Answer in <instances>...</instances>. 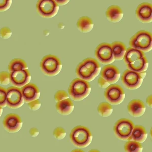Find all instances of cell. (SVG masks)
<instances>
[{
	"label": "cell",
	"mask_w": 152,
	"mask_h": 152,
	"mask_svg": "<svg viewBox=\"0 0 152 152\" xmlns=\"http://www.w3.org/2000/svg\"><path fill=\"white\" fill-rule=\"evenodd\" d=\"M123 60L128 70L139 74L146 72L149 66L145 53L131 47L127 49Z\"/></svg>",
	"instance_id": "1"
},
{
	"label": "cell",
	"mask_w": 152,
	"mask_h": 152,
	"mask_svg": "<svg viewBox=\"0 0 152 152\" xmlns=\"http://www.w3.org/2000/svg\"><path fill=\"white\" fill-rule=\"evenodd\" d=\"M101 67L99 62L93 58H87L76 67L77 78L85 81H92L99 74Z\"/></svg>",
	"instance_id": "2"
},
{
	"label": "cell",
	"mask_w": 152,
	"mask_h": 152,
	"mask_svg": "<svg viewBox=\"0 0 152 152\" xmlns=\"http://www.w3.org/2000/svg\"><path fill=\"white\" fill-rule=\"evenodd\" d=\"M69 138L73 145L78 148H85L90 145L92 140V135L87 127L77 126L72 130Z\"/></svg>",
	"instance_id": "3"
},
{
	"label": "cell",
	"mask_w": 152,
	"mask_h": 152,
	"mask_svg": "<svg viewBox=\"0 0 152 152\" xmlns=\"http://www.w3.org/2000/svg\"><path fill=\"white\" fill-rule=\"evenodd\" d=\"M91 86L88 82L76 78L71 82L68 88V93L71 99L74 101H81L89 95Z\"/></svg>",
	"instance_id": "4"
},
{
	"label": "cell",
	"mask_w": 152,
	"mask_h": 152,
	"mask_svg": "<svg viewBox=\"0 0 152 152\" xmlns=\"http://www.w3.org/2000/svg\"><path fill=\"white\" fill-rule=\"evenodd\" d=\"M129 45L143 53L150 52L152 49V34L144 30L138 31L130 39Z\"/></svg>",
	"instance_id": "5"
},
{
	"label": "cell",
	"mask_w": 152,
	"mask_h": 152,
	"mask_svg": "<svg viewBox=\"0 0 152 152\" xmlns=\"http://www.w3.org/2000/svg\"><path fill=\"white\" fill-rule=\"evenodd\" d=\"M42 72L46 76H56L62 69V64L59 58L54 55H47L42 59L40 64Z\"/></svg>",
	"instance_id": "6"
},
{
	"label": "cell",
	"mask_w": 152,
	"mask_h": 152,
	"mask_svg": "<svg viewBox=\"0 0 152 152\" xmlns=\"http://www.w3.org/2000/svg\"><path fill=\"white\" fill-rule=\"evenodd\" d=\"M135 125L130 120L123 118L116 122L114 127L115 135L118 139L127 141L132 134Z\"/></svg>",
	"instance_id": "7"
},
{
	"label": "cell",
	"mask_w": 152,
	"mask_h": 152,
	"mask_svg": "<svg viewBox=\"0 0 152 152\" xmlns=\"http://www.w3.org/2000/svg\"><path fill=\"white\" fill-rule=\"evenodd\" d=\"M36 10L42 18H51L57 14L59 6L54 0H39L37 3Z\"/></svg>",
	"instance_id": "8"
},
{
	"label": "cell",
	"mask_w": 152,
	"mask_h": 152,
	"mask_svg": "<svg viewBox=\"0 0 152 152\" xmlns=\"http://www.w3.org/2000/svg\"><path fill=\"white\" fill-rule=\"evenodd\" d=\"M104 96L107 103L112 105H118L124 100L125 94L121 86L112 84L105 89Z\"/></svg>",
	"instance_id": "9"
},
{
	"label": "cell",
	"mask_w": 152,
	"mask_h": 152,
	"mask_svg": "<svg viewBox=\"0 0 152 152\" xmlns=\"http://www.w3.org/2000/svg\"><path fill=\"white\" fill-rule=\"evenodd\" d=\"M95 56L98 62L105 66L115 61L111 45L107 43H102L97 46L95 49Z\"/></svg>",
	"instance_id": "10"
},
{
	"label": "cell",
	"mask_w": 152,
	"mask_h": 152,
	"mask_svg": "<svg viewBox=\"0 0 152 152\" xmlns=\"http://www.w3.org/2000/svg\"><path fill=\"white\" fill-rule=\"evenodd\" d=\"M7 89L6 103L7 107L10 109H17L24 104L21 88L10 86Z\"/></svg>",
	"instance_id": "11"
},
{
	"label": "cell",
	"mask_w": 152,
	"mask_h": 152,
	"mask_svg": "<svg viewBox=\"0 0 152 152\" xmlns=\"http://www.w3.org/2000/svg\"><path fill=\"white\" fill-rule=\"evenodd\" d=\"M121 81L127 89L135 90L141 86L143 82V78L139 73L127 69L122 75Z\"/></svg>",
	"instance_id": "12"
},
{
	"label": "cell",
	"mask_w": 152,
	"mask_h": 152,
	"mask_svg": "<svg viewBox=\"0 0 152 152\" xmlns=\"http://www.w3.org/2000/svg\"><path fill=\"white\" fill-rule=\"evenodd\" d=\"M10 74V82L12 86L21 88L29 83L31 80V75L28 69L16 71Z\"/></svg>",
	"instance_id": "13"
},
{
	"label": "cell",
	"mask_w": 152,
	"mask_h": 152,
	"mask_svg": "<svg viewBox=\"0 0 152 152\" xmlns=\"http://www.w3.org/2000/svg\"><path fill=\"white\" fill-rule=\"evenodd\" d=\"M4 128L9 133H16L19 132L23 126V121L18 114H8L3 121Z\"/></svg>",
	"instance_id": "14"
},
{
	"label": "cell",
	"mask_w": 152,
	"mask_h": 152,
	"mask_svg": "<svg viewBox=\"0 0 152 152\" xmlns=\"http://www.w3.org/2000/svg\"><path fill=\"white\" fill-rule=\"evenodd\" d=\"M101 77L111 85L117 83L120 78V72L118 67L114 65L109 64L103 67L100 71Z\"/></svg>",
	"instance_id": "15"
},
{
	"label": "cell",
	"mask_w": 152,
	"mask_h": 152,
	"mask_svg": "<svg viewBox=\"0 0 152 152\" xmlns=\"http://www.w3.org/2000/svg\"><path fill=\"white\" fill-rule=\"evenodd\" d=\"M137 19L143 23L152 21V6L149 3H142L137 6L135 11Z\"/></svg>",
	"instance_id": "16"
},
{
	"label": "cell",
	"mask_w": 152,
	"mask_h": 152,
	"mask_svg": "<svg viewBox=\"0 0 152 152\" xmlns=\"http://www.w3.org/2000/svg\"><path fill=\"white\" fill-rule=\"evenodd\" d=\"M24 102L28 104L38 100L40 96V91L38 87L33 83H28L21 88Z\"/></svg>",
	"instance_id": "17"
},
{
	"label": "cell",
	"mask_w": 152,
	"mask_h": 152,
	"mask_svg": "<svg viewBox=\"0 0 152 152\" xmlns=\"http://www.w3.org/2000/svg\"><path fill=\"white\" fill-rule=\"evenodd\" d=\"M145 104L140 99H133L127 105L129 114L134 117H140L142 116L145 111Z\"/></svg>",
	"instance_id": "18"
},
{
	"label": "cell",
	"mask_w": 152,
	"mask_h": 152,
	"mask_svg": "<svg viewBox=\"0 0 152 152\" xmlns=\"http://www.w3.org/2000/svg\"><path fill=\"white\" fill-rule=\"evenodd\" d=\"M105 14L107 20L111 23H118L123 17V11L119 6L117 5H112L108 7Z\"/></svg>",
	"instance_id": "19"
},
{
	"label": "cell",
	"mask_w": 152,
	"mask_h": 152,
	"mask_svg": "<svg viewBox=\"0 0 152 152\" xmlns=\"http://www.w3.org/2000/svg\"><path fill=\"white\" fill-rule=\"evenodd\" d=\"M148 133L145 128L141 125H135L132 134L127 141H134L142 143L147 140Z\"/></svg>",
	"instance_id": "20"
},
{
	"label": "cell",
	"mask_w": 152,
	"mask_h": 152,
	"mask_svg": "<svg viewBox=\"0 0 152 152\" xmlns=\"http://www.w3.org/2000/svg\"><path fill=\"white\" fill-rule=\"evenodd\" d=\"M56 109L59 114L66 116L71 114L74 109V104L71 99H67L56 102Z\"/></svg>",
	"instance_id": "21"
},
{
	"label": "cell",
	"mask_w": 152,
	"mask_h": 152,
	"mask_svg": "<svg viewBox=\"0 0 152 152\" xmlns=\"http://www.w3.org/2000/svg\"><path fill=\"white\" fill-rule=\"evenodd\" d=\"M111 45L115 61H121L123 59L127 50L124 44L121 42L115 41L113 42Z\"/></svg>",
	"instance_id": "22"
},
{
	"label": "cell",
	"mask_w": 152,
	"mask_h": 152,
	"mask_svg": "<svg viewBox=\"0 0 152 152\" xmlns=\"http://www.w3.org/2000/svg\"><path fill=\"white\" fill-rule=\"evenodd\" d=\"M94 23L90 18L83 16L80 18L77 23V27L80 31L86 33L90 32L93 29Z\"/></svg>",
	"instance_id": "23"
},
{
	"label": "cell",
	"mask_w": 152,
	"mask_h": 152,
	"mask_svg": "<svg viewBox=\"0 0 152 152\" xmlns=\"http://www.w3.org/2000/svg\"><path fill=\"white\" fill-rule=\"evenodd\" d=\"M8 69L9 73H12L16 71L28 69V65L26 62L20 58H15L11 61L8 65Z\"/></svg>",
	"instance_id": "24"
},
{
	"label": "cell",
	"mask_w": 152,
	"mask_h": 152,
	"mask_svg": "<svg viewBox=\"0 0 152 152\" xmlns=\"http://www.w3.org/2000/svg\"><path fill=\"white\" fill-rule=\"evenodd\" d=\"M98 112L100 116L103 117H107L112 113V107L107 102H103L99 104L97 108Z\"/></svg>",
	"instance_id": "25"
},
{
	"label": "cell",
	"mask_w": 152,
	"mask_h": 152,
	"mask_svg": "<svg viewBox=\"0 0 152 152\" xmlns=\"http://www.w3.org/2000/svg\"><path fill=\"white\" fill-rule=\"evenodd\" d=\"M142 149L141 143L134 141H127L124 145L125 152H142Z\"/></svg>",
	"instance_id": "26"
},
{
	"label": "cell",
	"mask_w": 152,
	"mask_h": 152,
	"mask_svg": "<svg viewBox=\"0 0 152 152\" xmlns=\"http://www.w3.org/2000/svg\"><path fill=\"white\" fill-rule=\"evenodd\" d=\"M53 134L54 137L56 139L59 140H61L66 137V130L62 127H59L54 130Z\"/></svg>",
	"instance_id": "27"
},
{
	"label": "cell",
	"mask_w": 152,
	"mask_h": 152,
	"mask_svg": "<svg viewBox=\"0 0 152 152\" xmlns=\"http://www.w3.org/2000/svg\"><path fill=\"white\" fill-rule=\"evenodd\" d=\"M6 97L7 89L0 86V107L2 108L7 107Z\"/></svg>",
	"instance_id": "28"
},
{
	"label": "cell",
	"mask_w": 152,
	"mask_h": 152,
	"mask_svg": "<svg viewBox=\"0 0 152 152\" xmlns=\"http://www.w3.org/2000/svg\"><path fill=\"white\" fill-rule=\"evenodd\" d=\"M10 82V74L5 71L0 72V84L2 85H7Z\"/></svg>",
	"instance_id": "29"
},
{
	"label": "cell",
	"mask_w": 152,
	"mask_h": 152,
	"mask_svg": "<svg viewBox=\"0 0 152 152\" xmlns=\"http://www.w3.org/2000/svg\"><path fill=\"white\" fill-rule=\"evenodd\" d=\"M67 99H69V95L64 90H59L54 95V99L56 102Z\"/></svg>",
	"instance_id": "30"
},
{
	"label": "cell",
	"mask_w": 152,
	"mask_h": 152,
	"mask_svg": "<svg viewBox=\"0 0 152 152\" xmlns=\"http://www.w3.org/2000/svg\"><path fill=\"white\" fill-rule=\"evenodd\" d=\"M12 35V31L8 27L4 26L0 29V37L3 39H8Z\"/></svg>",
	"instance_id": "31"
},
{
	"label": "cell",
	"mask_w": 152,
	"mask_h": 152,
	"mask_svg": "<svg viewBox=\"0 0 152 152\" xmlns=\"http://www.w3.org/2000/svg\"><path fill=\"white\" fill-rule=\"evenodd\" d=\"M12 3L11 0H0V12H4L8 10Z\"/></svg>",
	"instance_id": "32"
},
{
	"label": "cell",
	"mask_w": 152,
	"mask_h": 152,
	"mask_svg": "<svg viewBox=\"0 0 152 152\" xmlns=\"http://www.w3.org/2000/svg\"><path fill=\"white\" fill-rule=\"evenodd\" d=\"M28 105L29 109H31L32 111H37L40 109L41 104L38 99L28 103Z\"/></svg>",
	"instance_id": "33"
},
{
	"label": "cell",
	"mask_w": 152,
	"mask_h": 152,
	"mask_svg": "<svg viewBox=\"0 0 152 152\" xmlns=\"http://www.w3.org/2000/svg\"><path fill=\"white\" fill-rule=\"evenodd\" d=\"M98 84L100 88H104V89H106L111 85L107 81H106L105 80L103 79L101 77L100 78H99V80H98Z\"/></svg>",
	"instance_id": "34"
},
{
	"label": "cell",
	"mask_w": 152,
	"mask_h": 152,
	"mask_svg": "<svg viewBox=\"0 0 152 152\" xmlns=\"http://www.w3.org/2000/svg\"><path fill=\"white\" fill-rule=\"evenodd\" d=\"M29 133L31 137H36L39 134V132L37 128L33 127L29 130Z\"/></svg>",
	"instance_id": "35"
},
{
	"label": "cell",
	"mask_w": 152,
	"mask_h": 152,
	"mask_svg": "<svg viewBox=\"0 0 152 152\" xmlns=\"http://www.w3.org/2000/svg\"><path fill=\"white\" fill-rule=\"evenodd\" d=\"M146 103H147V105H148L149 107H152V95H149V96L147 97V99H146Z\"/></svg>",
	"instance_id": "36"
},
{
	"label": "cell",
	"mask_w": 152,
	"mask_h": 152,
	"mask_svg": "<svg viewBox=\"0 0 152 152\" xmlns=\"http://www.w3.org/2000/svg\"><path fill=\"white\" fill-rule=\"evenodd\" d=\"M56 3L57 4L58 6H63L66 5V4H67L68 2H69V0L67 1H55Z\"/></svg>",
	"instance_id": "37"
},
{
	"label": "cell",
	"mask_w": 152,
	"mask_h": 152,
	"mask_svg": "<svg viewBox=\"0 0 152 152\" xmlns=\"http://www.w3.org/2000/svg\"><path fill=\"white\" fill-rule=\"evenodd\" d=\"M71 152H84V151L81 150V149H75Z\"/></svg>",
	"instance_id": "38"
},
{
	"label": "cell",
	"mask_w": 152,
	"mask_h": 152,
	"mask_svg": "<svg viewBox=\"0 0 152 152\" xmlns=\"http://www.w3.org/2000/svg\"><path fill=\"white\" fill-rule=\"evenodd\" d=\"M88 152H100L99 151L97 150H91L89 151Z\"/></svg>",
	"instance_id": "39"
},
{
	"label": "cell",
	"mask_w": 152,
	"mask_h": 152,
	"mask_svg": "<svg viewBox=\"0 0 152 152\" xmlns=\"http://www.w3.org/2000/svg\"><path fill=\"white\" fill-rule=\"evenodd\" d=\"M2 113H3V108L1 107H0V117L2 115Z\"/></svg>",
	"instance_id": "40"
}]
</instances>
